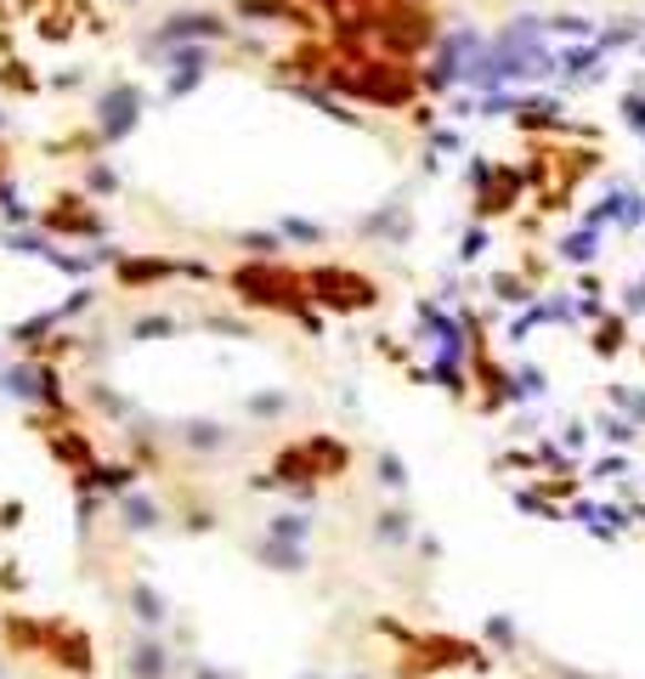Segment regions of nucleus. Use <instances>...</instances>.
I'll return each mask as SVG.
<instances>
[{
	"label": "nucleus",
	"instance_id": "1",
	"mask_svg": "<svg viewBox=\"0 0 645 679\" xmlns=\"http://www.w3.org/2000/svg\"><path fill=\"white\" fill-rule=\"evenodd\" d=\"M221 289L243 306V312H261V317H283V323H301L306 340H323V312L312 306L301 267L289 261H238L221 272Z\"/></svg>",
	"mask_w": 645,
	"mask_h": 679
},
{
	"label": "nucleus",
	"instance_id": "2",
	"mask_svg": "<svg viewBox=\"0 0 645 679\" xmlns=\"http://www.w3.org/2000/svg\"><path fill=\"white\" fill-rule=\"evenodd\" d=\"M0 651L7 657H40L69 679L96 673V640L85 623H69L58 612H0Z\"/></svg>",
	"mask_w": 645,
	"mask_h": 679
},
{
	"label": "nucleus",
	"instance_id": "3",
	"mask_svg": "<svg viewBox=\"0 0 645 679\" xmlns=\"http://www.w3.org/2000/svg\"><path fill=\"white\" fill-rule=\"evenodd\" d=\"M368 628L379 640L396 646V662L391 673L396 679H436V673H492V651L481 640H465V635H425V628H408L396 617H368Z\"/></svg>",
	"mask_w": 645,
	"mask_h": 679
},
{
	"label": "nucleus",
	"instance_id": "4",
	"mask_svg": "<svg viewBox=\"0 0 645 679\" xmlns=\"http://www.w3.org/2000/svg\"><path fill=\"white\" fill-rule=\"evenodd\" d=\"M352 464H357V453H352V442H345V436H334V430H306V436H294V442L278 448L272 470L250 476V493H283V488H294V481L329 488V481H345V476H352Z\"/></svg>",
	"mask_w": 645,
	"mask_h": 679
},
{
	"label": "nucleus",
	"instance_id": "5",
	"mask_svg": "<svg viewBox=\"0 0 645 679\" xmlns=\"http://www.w3.org/2000/svg\"><path fill=\"white\" fill-rule=\"evenodd\" d=\"M301 283H306V295L323 317H368L379 301H385V289L379 278L357 272V267H340V261H312L301 267Z\"/></svg>",
	"mask_w": 645,
	"mask_h": 679
},
{
	"label": "nucleus",
	"instance_id": "6",
	"mask_svg": "<svg viewBox=\"0 0 645 679\" xmlns=\"http://www.w3.org/2000/svg\"><path fill=\"white\" fill-rule=\"evenodd\" d=\"M108 272L119 295H147V289H165V283H221V267L170 255V250H119Z\"/></svg>",
	"mask_w": 645,
	"mask_h": 679
},
{
	"label": "nucleus",
	"instance_id": "7",
	"mask_svg": "<svg viewBox=\"0 0 645 679\" xmlns=\"http://www.w3.org/2000/svg\"><path fill=\"white\" fill-rule=\"evenodd\" d=\"M238 40V23L232 12H216V7H176L165 12L159 23H147L136 34V52L142 63H154L159 52H170V45H232Z\"/></svg>",
	"mask_w": 645,
	"mask_h": 679
},
{
	"label": "nucleus",
	"instance_id": "8",
	"mask_svg": "<svg viewBox=\"0 0 645 679\" xmlns=\"http://www.w3.org/2000/svg\"><path fill=\"white\" fill-rule=\"evenodd\" d=\"M142 119H147V91L131 74H114V80L96 85V96H91V130H96V142H103V154L125 148V142L142 130Z\"/></svg>",
	"mask_w": 645,
	"mask_h": 679
},
{
	"label": "nucleus",
	"instance_id": "9",
	"mask_svg": "<svg viewBox=\"0 0 645 679\" xmlns=\"http://www.w3.org/2000/svg\"><path fill=\"white\" fill-rule=\"evenodd\" d=\"M34 227L45 238H58V244H63V238H69V244H108V232H114V221L103 216V205L85 199L80 187L52 192V205L34 210Z\"/></svg>",
	"mask_w": 645,
	"mask_h": 679
},
{
	"label": "nucleus",
	"instance_id": "10",
	"mask_svg": "<svg viewBox=\"0 0 645 679\" xmlns=\"http://www.w3.org/2000/svg\"><path fill=\"white\" fill-rule=\"evenodd\" d=\"M154 69H159V103H187L221 69V45H170V52L154 58Z\"/></svg>",
	"mask_w": 645,
	"mask_h": 679
},
{
	"label": "nucleus",
	"instance_id": "11",
	"mask_svg": "<svg viewBox=\"0 0 645 679\" xmlns=\"http://www.w3.org/2000/svg\"><path fill=\"white\" fill-rule=\"evenodd\" d=\"M165 442L176 448L181 464H198V459H221L238 448V430L216 414H176L165 419Z\"/></svg>",
	"mask_w": 645,
	"mask_h": 679
},
{
	"label": "nucleus",
	"instance_id": "12",
	"mask_svg": "<svg viewBox=\"0 0 645 679\" xmlns=\"http://www.w3.org/2000/svg\"><path fill=\"white\" fill-rule=\"evenodd\" d=\"M108 526H114V539H165V532H176V510L159 493L131 488L108 499Z\"/></svg>",
	"mask_w": 645,
	"mask_h": 679
},
{
	"label": "nucleus",
	"instance_id": "13",
	"mask_svg": "<svg viewBox=\"0 0 645 679\" xmlns=\"http://www.w3.org/2000/svg\"><path fill=\"white\" fill-rule=\"evenodd\" d=\"M232 23L238 29H283L294 40L323 34V12H312L306 0H232Z\"/></svg>",
	"mask_w": 645,
	"mask_h": 679
},
{
	"label": "nucleus",
	"instance_id": "14",
	"mask_svg": "<svg viewBox=\"0 0 645 679\" xmlns=\"http://www.w3.org/2000/svg\"><path fill=\"white\" fill-rule=\"evenodd\" d=\"M357 238H363V244H385V250H414L419 216H414V205H408V192H391V199H379L374 210H363Z\"/></svg>",
	"mask_w": 645,
	"mask_h": 679
},
{
	"label": "nucleus",
	"instance_id": "15",
	"mask_svg": "<svg viewBox=\"0 0 645 679\" xmlns=\"http://www.w3.org/2000/svg\"><path fill=\"white\" fill-rule=\"evenodd\" d=\"M181 657L165 635H147V628H136V635L125 640V679H176Z\"/></svg>",
	"mask_w": 645,
	"mask_h": 679
},
{
	"label": "nucleus",
	"instance_id": "16",
	"mask_svg": "<svg viewBox=\"0 0 645 679\" xmlns=\"http://www.w3.org/2000/svg\"><path fill=\"white\" fill-rule=\"evenodd\" d=\"M119 606L131 612V623L136 628H147V635H165V628H170V617H176V606H170V595L154 584V577H131V584L119 589Z\"/></svg>",
	"mask_w": 645,
	"mask_h": 679
},
{
	"label": "nucleus",
	"instance_id": "17",
	"mask_svg": "<svg viewBox=\"0 0 645 679\" xmlns=\"http://www.w3.org/2000/svg\"><path fill=\"white\" fill-rule=\"evenodd\" d=\"M74 403H80V414H96V419L114 425V430L142 408L131 391H119V385H114V379H103V374H85V379L74 385Z\"/></svg>",
	"mask_w": 645,
	"mask_h": 679
},
{
	"label": "nucleus",
	"instance_id": "18",
	"mask_svg": "<svg viewBox=\"0 0 645 679\" xmlns=\"http://www.w3.org/2000/svg\"><path fill=\"white\" fill-rule=\"evenodd\" d=\"M243 550H250V561L272 577H306L312 572V544H283V539L256 532V539H243Z\"/></svg>",
	"mask_w": 645,
	"mask_h": 679
},
{
	"label": "nucleus",
	"instance_id": "19",
	"mask_svg": "<svg viewBox=\"0 0 645 679\" xmlns=\"http://www.w3.org/2000/svg\"><path fill=\"white\" fill-rule=\"evenodd\" d=\"M414 532H419V515H414L403 499H391V504H379V510L368 515V544L385 550V555H403V550L414 544Z\"/></svg>",
	"mask_w": 645,
	"mask_h": 679
},
{
	"label": "nucleus",
	"instance_id": "20",
	"mask_svg": "<svg viewBox=\"0 0 645 679\" xmlns=\"http://www.w3.org/2000/svg\"><path fill=\"white\" fill-rule=\"evenodd\" d=\"M193 328V317H181V312H165V306H154V312H136L131 317V346H154V340H181Z\"/></svg>",
	"mask_w": 645,
	"mask_h": 679
},
{
	"label": "nucleus",
	"instance_id": "21",
	"mask_svg": "<svg viewBox=\"0 0 645 679\" xmlns=\"http://www.w3.org/2000/svg\"><path fill=\"white\" fill-rule=\"evenodd\" d=\"M227 244L238 250V261H283V238H278V227H238V232H227Z\"/></svg>",
	"mask_w": 645,
	"mask_h": 679
},
{
	"label": "nucleus",
	"instance_id": "22",
	"mask_svg": "<svg viewBox=\"0 0 645 679\" xmlns=\"http://www.w3.org/2000/svg\"><path fill=\"white\" fill-rule=\"evenodd\" d=\"M476 640H481L492 657H521V646H527V640H521V623H516L510 612H487L481 628H476Z\"/></svg>",
	"mask_w": 645,
	"mask_h": 679
},
{
	"label": "nucleus",
	"instance_id": "23",
	"mask_svg": "<svg viewBox=\"0 0 645 679\" xmlns=\"http://www.w3.org/2000/svg\"><path fill=\"white\" fill-rule=\"evenodd\" d=\"M261 532H267V539H283V544H312V539H318V515L283 504V510H272V515L261 521Z\"/></svg>",
	"mask_w": 645,
	"mask_h": 679
},
{
	"label": "nucleus",
	"instance_id": "24",
	"mask_svg": "<svg viewBox=\"0 0 645 679\" xmlns=\"http://www.w3.org/2000/svg\"><path fill=\"white\" fill-rule=\"evenodd\" d=\"M294 414V391H283V385H261V391L243 397V419L250 425H283Z\"/></svg>",
	"mask_w": 645,
	"mask_h": 679
},
{
	"label": "nucleus",
	"instance_id": "25",
	"mask_svg": "<svg viewBox=\"0 0 645 679\" xmlns=\"http://www.w3.org/2000/svg\"><path fill=\"white\" fill-rule=\"evenodd\" d=\"M425 379L436 385L441 397H454V403H470V368H465V357H448V352H436V357H430V368H425Z\"/></svg>",
	"mask_w": 645,
	"mask_h": 679
},
{
	"label": "nucleus",
	"instance_id": "26",
	"mask_svg": "<svg viewBox=\"0 0 645 679\" xmlns=\"http://www.w3.org/2000/svg\"><path fill=\"white\" fill-rule=\"evenodd\" d=\"M272 227H278V238H283V244H294V250H323L329 238H334V227H329V221L294 216V210H289V216H278Z\"/></svg>",
	"mask_w": 645,
	"mask_h": 679
},
{
	"label": "nucleus",
	"instance_id": "27",
	"mask_svg": "<svg viewBox=\"0 0 645 679\" xmlns=\"http://www.w3.org/2000/svg\"><path fill=\"white\" fill-rule=\"evenodd\" d=\"M0 91H7V96H40L45 91V74L23 52H7V58H0Z\"/></svg>",
	"mask_w": 645,
	"mask_h": 679
},
{
	"label": "nucleus",
	"instance_id": "28",
	"mask_svg": "<svg viewBox=\"0 0 645 679\" xmlns=\"http://www.w3.org/2000/svg\"><path fill=\"white\" fill-rule=\"evenodd\" d=\"M80 192H85V199H119V192H125L119 165H108L103 154L85 159V165H80Z\"/></svg>",
	"mask_w": 645,
	"mask_h": 679
},
{
	"label": "nucleus",
	"instance_id": "29",
	"mask_svg": "<svg viewBox=\"0 0 645 679\" xmlns=\"http://www.w3.org/2000/svg\"><path fill=\"white\" fill-rule=\"evenodd\" d=\"M170 510H176V532H187V539H210V532L221 526V515H216L210 504L187 499V488H181V499H176Z\"/></svg>",
	"mask_w": 645,
	"mask_h": 679
},
{
	"label": "nucleus",
	"instance_id": "30",
	"mask_svg": "<svg viewBox=\"0 0 645 679\" xmlns=\"http://www.w3.org/2000/svg\"><path fill=\"white\" fill-rule=\"evenodd\" d=\"M374 481H379V493L403 499V493H408V481H414V470H408V459L396 453V448H379V453H374Z\"/></svg>",
	"mask_w": 645,
	"mask_h": 679
},
{
	"label": "nucleus",
	"instance_id": "31",
	"mask_svg": "<svg viewBox=\"0 0 645 679\" xmlns=\"http://www.w3.org/2000/svg\"><path fill=\"white\" fill-rule=\"evenodd\" d=\"M29 23H34V34H40V40H52V45L74 40V29H80V23H74V7H69V0H52V7H45L40 18H29Z\"/></svg>",
	"mask_w": 645,
	"mask_h": 679
},
{
	"label": "nucleus",
	"instance_id": "32",
	"mask_svg": "<svg viewBox=\"0 0 645 679\" xmlns=\"http://www.w3.org/2000/svg\"><path fill=\"white\" fill-rule=\"evenodd\" d=\"M193 328H205V334H221V340H261L256 317H232V312H198Z\"/></svg>",
	"mask_w": 645,
	"mask_h": 679
},
{
	"label": "nucleus",
	"instance_id": "33",
	"mask_svg": "<svg viewBox=\"0 0 645 679\" xmlns=\"http://www.w3.org/2000/svg\"><path fill=\"white\" fill-rule=\"evenodd\" d=\"M96 301H103V289H96V283H80L74 295H69V301H58L52 312H58V323H63V328H74L85 312H96Z\"/></svg>",
	"mask_w": 645,
	"mask_h": 679
},
{
	"label": "nucleus",
	"instance_id": "34",
	"mask_svg": "<svg viewBox=\"0 0 645 679\" xmlns=\"http://www.w3.org/2000/svg\"><path fill=\"white\" fill-rule=\"evenodd\" d=\"M0 244H7L12 255H34V261H45L58 250V238H45V232H23V227H12L7 238H0Z\"/></svg>",
	"mask_w": 645,
	"mask_h": 679
},
{
	"label": "nucleus",
	"instance_id": "35",
	"mask_svg": "<svg viewBox=\"0 0 645 679\" xmlns=\"http://www.w3.org/2000/svg\"><path fill=\"white\" fill-rule=\"evenodd\" d=\"M176 673H181V679H243L238 668H221V662L198 657V651H193V657H181V668H176Z\"/></svg>",
	"mask_w": 645,
	"mask_h": 679
},
{
	"label": "nucleus",
	"instance_id": "36",
	"mask_svg": "<svg viewBox=\"0 0 645 679\" xmlns=\"http://www.w3.org/2000/svg\"><path fill=\"white\" fill-rule=\"evenodd\" d=\"M165 640L176 646V657H193V651H198V623L176 612V617H170V628H165Z\"/></svg>",
	"mask_w": 645,
	"mask_h": 679
},
{
	"label": "nucleus",
	"instance_id": "37",
	"mask_svg": "<svg viewBox=\"0 0 645 679\" xmlns=\"http://www.w3.org/2000/svg\"><path fill=\"white\" fill-rule=\"evenodd\" d=\"M492 289H499V301H510V306H516V301H521V306L538 301V289H532L521 272H499V278H492Z\"/></svg>",
	"mask_w": 645,
	"mask_h": 679
},
{
	"label": "nucleus",
	"instance_id": "38",
	"mask_svg": "<svg viewBox=\"0 0 645 679\" xmlns=\"http://www.w3.org/2000/svg\"><path fill=\"white\" fill-rule=\"evenodd\" d=\"M543 29H550V34H566V40H589V34H594V23H589V18H578V12H555V18H543Z\"/></svg>",
	"mask_w": 645,
	"mask_h": 679
},
{
	"label": "nucleus",
	"instance_id": "39",
	"mask_svg": "<svg viewBox=\"0 0 645 679\" xmlns=\"http://www.w3.org/2000/svg\"><path fill=\"white\" fill-rule=\"evenodd\" d=\"M594 352H601V357H617V352H623V317H612V323L594 328Z\"/></svg>",
	"mask_w": 645,
	"mask_h": 679
},
{
	"label": "nucleus",
	"instance_id": "40",
	"mask_svg": "<svg viewBox=\"0 0 645 679\" xmlns=\"http://www.w3.org/2000/svg\"><path fill=\"white\" fill-rule=\"evenodd\" d=\"M481 255H487V221L465 227V238H459V261H481Z\"/></svg>",
	"mask_w": 645,
	"mask_h": 679
},
{
	"label": "nucleus",
	"instance_id": "41",
	"mask_svg": "<svg viewBox=\"0 0 645 679\" xmlns=\"http://www.w3.org/2000/svg\"><path fill=\"white\" fill-rule=\"evenodd\" d=\"M85 80H91L85 69H58V74H45V91H63L69 96V91H85Z\"/></svg>",
	"mask_w": 645,
	"mask_h": 679
},
{
	"label": "nucleus",
	"instance_id": "42",
	"mask_svg": "<svg viewBox=\"0 0 645 679\" xmlns=\"http://www.w3.org/2000/svg\"><path fill=\"white\" fill-rule=\"evenodd\" d=\"M7 52H18V12L0 0V58H7Z\"/></svg>",
	"mask_w": 645,
	"mask_h": 679
},
{
	"label": "nucleus",
	"instance_id": "43",
	"mask_svg": "<svg viewBox=\"0 0 645 679\" xmlns=\"http://www.w3.org/2000/svg\"><path fill=\"white\" fill-rule=\"evenodd\" d=\"M561 255H566V261H589V255H594V232H572V238H561Z\"/></svg>",
	"mask_w": 645,
	"mask_h": 679
},
{
	"label": "nucleus",
	"instance_id": "44",
	"mask_svg": "<svg viewBox=\"0 0 645 679\" xmlns=\"http://www.w3.org/2000/svg\"><path fill=\"white\" fill-rule=\"evenodd\" d=\"M23 526V499H0V532H18Z\"/></svg>",
	"mask_w": 645,
	"mask_h": 679
},
{
	"label": "nucleus",
	"instance_id": "45",
	"mask_svg": "<svg viewBox=\"0 0 645 679\" xmlns=\"http://www.w3.org/2000/svg\"><path fill=\"white\" fill-rule=\"evenodd\" d=\"M7 7L18 12V23H29V18H40L45 7H52V0H7Z\"/></svg>",
	"mask_w": 645,
	"mask_h": 679
},
{
	"label": "nucleus",
	"instance_id": "46",
	"mask_svg": "<svg viewBox=\"0 0 645 679\" xmlns=\"http://www.w3.org/2000/svg\"><path fill=\"white\" fill-rule=\"evenodd\" d=\"M543 668H550L555 679H601V673H583V668H572V662H555V657H550V662H543Z\"/></svg>",
	"mask_w": 645,
	"mask_h": 679
},
{
	"label": "nucleus",
	"instance_id": "47",
	"mask_svg": "<svg viewBox=\"0 0 645 679\" xmlns=\"http://www.w3.org/2000/svg\"><path fill=\"white\" fill-rule=\"evenodd\" d=\"M12 176V154H7V142H0V181Z\"/></svg>",
	"mask_w": 645,
	"mask_h": 679
},
{
	"label": "nucleus",
	"instance_id": "48",
	"mask_svg": "<svg viewBox=\"0 0 645 679\" xmlns=\"http://www.w3.org/2000/svg\"><path fill=\"white\" fill-rule=\"evenodd\" d=\"M306 7H312V12H323V18H329V12H334V7H340V0H306Z\"/></svg>",
	"mask_w": 645,
	"mask_h": 679
},
{
	"label": "nucleus",
	"instance_id": "49",
	"mask_svg": "<svg viewBox=\"0 0 645 679\" xmlns=\"http://www.w3.org/2000/svg\"><path fill=\"white\" fill-rule=\"evenodd\" d=\"M340 679H379V673H368V668H352V673H340Z\"/></svg>",
	"mask_w": 645,
	"mask_h": 679
},
{
	"label": "nucleus",
	"instance_id": "50",
	"mask_svg": "<svg viewBox=\"0 0 645 679\" xmlns=\"http://www.w3.org/2000/svg\"><path fill=\"white\" fill-rule=\"evenodd\" d=\"M12 130V114H7V103H0V136H7Z\"/></svg>",
	"mask_w": 645,
	"mask_h": 679
},
{
	"label": "nucleus",
	"instance_id": "51",
	"mask_svg": "<svg viewBox=\"0 0 645 679\" xmlns=\"http://www.w3.org/2000/svg\"><path fill=\"white\" fill-rule=\"evenodd\" d=\"M294 679H329V673L323 668H306V673H294Z\"/></svg>",
	"mask_w": 645,
	"mask_h": 679
},
{
	"label": "nucleus",
	"instance_id": "52",
	"mask_svg": "<svg viewBox=\"0 0 645 679\" xmlns=\"http://www.w3.org/2000/svg\"><path fill=\"white\" fill-rule=\"evenodd\" d=\"M114 7H142V0H114Z\"/></svg>",
	"mask_w": 645,
	"mask_h": 679
},
{
	"label": "nucleus",
	"instance_id": "53",
	"mask_svg": "<svg viewBox=\"0 0 645 679\" xmlns=\"http://www.w3.org/2000/svg\"><path fill=\"white\" fill-rule=\"evenodd\" d=\"M0 679H7V651H0Z\"/></svg>",
	"mask_w": 645,
	"mask_h": 679
}]
</instances>
